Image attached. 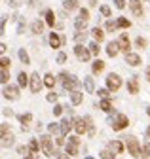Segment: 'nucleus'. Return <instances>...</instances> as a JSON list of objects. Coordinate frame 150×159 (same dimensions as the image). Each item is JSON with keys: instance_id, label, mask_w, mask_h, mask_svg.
Segmentation results:
<instances>
[{"instance_id": "nucleus-1", "label": "nucleus", "mask_w": 150, "mask_h": 159, "mask_svg": "<svg viewBox=\"0 0 150 159\" xmlns=\"http://www.w3.org/2000/svg\"><path fill=\"white\" fill-rule=\"evenodd\" d=\"M89 129H93V123H91L89 116L74 119V131H76V134H86V133H89Z\"/></svg>"}, {"instance_id": "nucleus-2", "label": "nucleus", "mask_w": 150, "mask_h": 159, "mask_svg": "<svg viewBox=\"0 0 150 159\" xmlns=\"http://www.w3.org/2000/svg\"><path fill=\"white\" fill-rule=\"evenodd\" d=\"M125 148H127V152H129L131 157H141L143 155V148L139 146L135 136H127L125 138Z\"/></svg>"}, {"instance_id": "nucleus-3", "label": "nucleus", "mask_w": 150, "mask_h": 159, "mask_svg": "<svg viewBox=\"0 0 150 159\" xmlns=\"http://www.w3.org/2000/svg\"><path fill=\"white\" fill-rule=\"evenodd\" d=\"M108 123L112 125V129H114V131H122V129H125L129 125V119H127L125 114H118L116 117H110Z\"/></svg>"}, {"instance_id": "nucleus-4", "label": "nucleus", "mask_w": 150, "mask_h": 159, "mask_svg": "<svg viewBox=\"0 0 150 159\" xmlns=\"http://www.w3.org/2000/svg\"><path fill=\"white\" fill-rule=\"evenodd\" d=\"M87 21H89V10L82 8V10H80V15L74 19V27H76V30H78V32H80V30H86Z\"/></svg>"}, {"instance_id": "nucleus-5", "label": "nucleus", "mask_w": 150, "mask_h": 159, "mask_svg": "<svg viewBox=\"0 0 150 159\" xmlns=\"http://www.w3.org/2000/svg\"><path fill=\"white\" fill-rule=\"evenodd\" d=\"M120 87H122V78H120L118 74H114V72L108 74V76H106V89H110L112 93H114V91H118Z\"/></svg>"}, {"instance_id": "nucleus-6", "label": "nucleus", "mask_w": 150, "mask_h": 159, "mask_svg": "<svg viewBox=\"0 0 150 159\" xmlns=\"http://www.w3.org/2000/svg\"><path fill=\"white\" fill-rule=\"evenodd\" d=\"M63 89L68 91V93L80 91V80H78V78H74V76H68L67 80H63Z\"/></svg>"}, {"instance_id": "nucleus-7", "label": "nucleus", "mask_w": 150, "mask_h": 159, "mask_svg": "<svg viewBox=\"0 0 150 159\" xmlns=\"http://www.w3.org/2000/svg\"><path fill=\"white\" fill-rule=\"evenodd\" d=\"M78 144H80V138L78 136H68V142L65 144V153L76 155L78 153Z\"/></svg>"}, {"instance_id": "nucleus-8", "label": "nucleus", "mask_w": 150, "mask_h": 159, "mask_svg": "<svg viewBox=\"0 0 150 159\" xmlns=\"http://www.w3.org/2000/svg\"><path fill=\"white\" fill-rule=\"evenodd\" d=\"M40 144H42V150L48 157L53 155V144H51V136L49 134H42L40 136Z\"/></svg>"}, {"instance_id": "nucleus-9", "label": "nucleus", "mask_w": 150, "mask_h": 159, "mask_svg": "<svg viewBox=\"0 0 150 159\" xmlns=\"http://www.w3.org/2000/svg\"><path fill=\"white\" fill-rule=\"evenodd\" d=\"M74 55H76V57L80 59L82 63H86V61H89L91 51H89V49H86L82 44H76V46H74Z\"/></svg>"}, {"instance_id": "nucleus-10", "label": "nucleus", "mask_w": 150, "mask_h": 159, "mask_svg": "<svg viewBox=\"0 0 150 159\" xmlns=\"http://www.w3.org/2000/svg\"><path fill=\"white\" fill-rule=\"evenodd\" d=\"M42 85H44V82H42V78L38 76V72L30 74V91H32V93H40Z\"/></svg>"}, {"instance_id": "nucleus-11", "label": "nucleus", "mask_w": 150, "mask_h": 159, "mask_svg": "<svg viewBox=\"0 0 150 159\" xmlns=\"http://www.w3.org/2000/svg\"><path fill=\"white\" fill-rule=\"evenodd\" d=\"M2 93H4V97L8 98V101H15V98H19V87H17V85H6Z\"/></svg>"}, {"instance_id": "nucleus-12", "label": "nucleus", "mask_w": 150, "mask_h": 159, "mask_svg": "<svg viewBox=\"0 0 150 159\" xmlns=\"http://www.w3.org/2000/svg\"><path fill=\"white\" fill-rule=\"evenodd\" d=\"M116 42H118V46H120V51H125V53H129L131 42H129V36H127L125 32H122V34H120V38L116 40Z\"/></svg>"}, {"instance_id": "nucleus-13", "label": "nucleus", "mask_w": 150, "mask_h": 159, "mask_svg": "<svg viewBox=\"0 0 150 159\" xmlns=\"http://www.w3.org/2000/svg\"><path fill=\"white\" fill-rule=\"evenodd\" d=\"M125 63L129 65V66H139L143 61H141V55H137V53H125Z\"/></svg>"}, {"instance_id": "nucleus-14", "label": "nucleus", "mask_w": 150, "mask_h": 159, "mask_svg": "<svg viewBox=\"0 0 150 159\" xmlns=\"http://www.w3.org/2000/svg\"><path fill=\"white\" fill-rule=\"evenodd\" d=\"M129 8L133 11L135 17H143V6H141V0H129Z\"/></svg>"}, {"instance_id": "nucleus-15", "label": "nucleus", "mask_w": 150, "mask_h": 159, "mask_svg": "<svg viewBox=\"0 0 150 159\" xmlns=\"http://www.w3.org/2000/svg\"><path fill=\"white\" fill-rule=\"evenodd\" d=\"M61 44H63V38L57 32H49V46L53 49H57V48H61Z\"/></svg>"}, {"instance_id": "nucleus-16", "label": "nucleus", "mask_w": 150, "mask_h": 159, "mask_svg": "<svg viewBox=\"0 0 150 159\" xmlns=\"http://www.w3.org/2000/svg\"><path fill=\"white\" fill-rule=\"evenodd\" d=\"M127 91H129L131 95H137V93H139V80H137V76L131 78L129 82H127Z\"/></svg>"}, {"instance_id": "nucleus-17", "label": "nucleus", "mask_w": 150, "mask_h": 159, "mask_svg": "<svg viewBox=\"0 0 150 159\" xmlns=\"http://www.w3.org/2000/svg\"><path fill=\"white\" fill-rule=\"evenodd\" d=\"M59 127H61L59 136H67V134H68V131H70V127H72V123H70L68 119L65 117V119H61V121H59Z\"/></svg>"}, {"instance_id": "nucleus-18", "label": "nucleus", "mask_w": 150, "mask_h": 159, "mask_svg": "<svg viewBox=\"0 0 150 159\" xmlns=\"http://www.w3.org/2000/svg\"><path fill=\"white\" fill-rule=\"evenodd\" d=\"M91 36H93L95 42H103V40H105V32H103L101 27H93L91 29Z\"/></svg>"}, {"instance_id": "nucleus-19", "label": "nucleus", "mask_w": 150, "mask_h": 159, "mask_svg": "<svg viewBox=\"0 0 150 159\" xmlns=\"http://www.w3.org/2000/svg\"><path fill=\"white\" fill-rule=\"evenodd\" d=\"M118 51H120L118 42H108V46H106V53H108V57H116Z\"/></svg>"}, {"instance_id": "nucleus-20", "label": "nucleus", "mask_w": 150, "mask_h": 159, "mask_svg": "<svg viewBox=\"0 0 150 159\" xmlns=\"http://www.w3.org/2000/svg\"><path fill=\"white\" fill-rule=\"evenodd\" d=\"M17 84H19V87H25L27 84H30V76H27L23 70L17 74Z\"/></svg>"}, {"instance_id": "nucleus-21", "label": "nucleus", "mask_w": 150, "mask_h": 159, "mask_svg": "<svg viewBox=\"0 0 150 159\" xmlns=\"http://www.w3.org/2000/svg\"><path fill=\"white\" fill-rule=\"evenodd\" d=\"M13 146V134L12 133H2V148Z\"/></svg>"}, {"instance_id": "nucleus-22", "label": "nucleus", "mask_w": 150, "mask_h": 159, "mask_svg": "<svg viewBox=\"0 0 150 159\" xmlns=\"http://www.w3.org/2000/svg\"><path fill=\"white\" fill-rule=\"evenodd\" d=\"M108 148H110V152H114V153H124V144L120 140H112L108 144Z\"/></svg>"}, {"instance_id": "nucleus-23", "label": "nucleus", "mask_w": 150, "mask_h": 159, "mask_svg": "<svg viewBox=\"0 0 150 159\" xmlns=\"http://www.w3.org/2000/svg\"><path fill=\"white\" fill-rule=\"evenodd\" d=\"M84 87H86L87 93H93V91H95V82H93L91 76H86V78H84Z\"/></svg>"}, {"instance_id": "nucleus-24", "label": "nucleus", "mask_w": 150, "mask_h": 159, "mask_svg": "<svg viewBox=\"0 0 150 159\" xmlns=\"http://www.w3.org/2000/svg\"><path fill=\"white\" fill-rule=\"evenodd\" d=\"M70 101H72L74 106H78V104L84 101V93H82V91H74V93H70Z\"/></svg>"}, {"instance_id": "nucleus-25", "label": "nucleus", "mask_w": 150, "mask_h": 159, "mask_svg": "<svg viewBox=\"0 0 150 159\" xmlns=\"http://www.w3.org/2000/svg\"><path fill=\"white\" fill-rule=\"evenodd\" d=\"M91 70H93V74H99V72H103V70H105V63L101 61V59H97V61H93V65H91Z\"/></svg>"}, {"instance_id": "nucleus-26", "label": "nucleus", "mask_w": 150, "mask_h": 159, "mask_svg": "<svg viewBox=\"0 0 150 159\" xmlns=\"http://www.w3.org/2000/svg\"><path fill=\"white\" fill-rule=\"evenodd\" d=\"M44 17H46V25L53 29V25H55V13H53V10H48Z\"/></svg>"}, {"instance_id": "nucleus-27", "label": "nucleus", "mask_w": 150, "mask_h": 159, "mask_svg": "<svg viewBox=\"0 0 150 159\" xmlns=\"http://www.w3.org/2000/svg\"><path fill=\"white\" fill-rule=\"evenodd\" d=\"M42 30H44V23H42V21H34V23L30 25V32H32V34H40Z\"/></svg>"}, {"instance_id": "nucleus-28", "label": "nucleus", "mask_w": 150, "mask_h": 159, "mask_svg": "<svg viewBox=\"0 0 150 159\" xmlns=\"http://www.w3.org/2000/svg\"><path fill=\"white\" fill-rule=\"evenodd\" d=\"M44 85L48 89H53V85H55V76L53 74H46L44 76Z\"/></svg>"}, {"instance_id": "nucleus-29", "label": "nucleus", "mask_w": 150, "mask_h": 159, "mask_svg": "<svg viewBox=\"0 0 150 159\" xmlns=\"http://www.w3.org/2000/svg\"><path fill=\"white\" fill-rule=\"evenodd\" d=\"M63 8L68 10V11L76 10V8H78V0H65V2H63Z\"/></svg>"}, {"instance_id": "nucleus-30", "label": "nucleus", "mask_w": 150, "mask_h": 159, "mask_svg": "<svg viewBox=\"0 0 150 159\" xmlns=\"http://www.w3.org/2000/svg\"><path fill=\"white\" fill-rule=\"evenodd\" d=\"M99 108H101L103 112H110V110H112V101H110V98H105V101L99 102Z\"/></svg>"}, {"instance_id": "nucleus-31", "label": "nucleus", "mask_w": 150, "mask_h": 159, "mask_svg": "<svg viewBox=\"0 0 150 159\" xmlns=\"http://www.w3.org/2000/svg\"><path fill=\"white\" fill-rule=\"evenodd\" d=\"M17 55H19V59H21V63H23V65H30V59H29L27 49H19V51H17Z\"/></svg>"}, {"instance_id": "nucleus-32", "label": "nucleus", "mask_w": 150, "mask_h": 159, "mask_svg": "<svg viewBox=\"0 0 150 159\" xmlns=\"http://www.w3.org/2000/svg\"><path fill=\"white\" fill-rule=\"evenodd\" d=\"M29 148H30V153H38V150L42 148V144H38V140H36V138H32L30 144H29Z\"/></svg>"}, {"instance_id": "nucleus-33", "label": "nucleus", "mask_w": 150, "mask_h": 159, "mask_svg": "<svg viewBox=\"0 0 150 159\" xmlns=\"http://www.w3.org/2000/svg\"><path fill=\"white\" fill-rule=\"evenodd\" d=\"M116 23H118L120 29H129V27H131L129 19H125V17H118V21H116Z\"/></svg>"}, {"instance_id": "nucleus-34", "label": "nucleus", "mask_w": 150, "mask_h": 159, "mask_svg": "<svg viewBox=\"0 0 150 159\" xmlns=\"http://www.w3.org/2000/svg\"><path fill=\"white\" fill-rule=\"evenodd\" d=\"M105 29H106L108 32H114V30L118 29V23H116V21H112V19H108L106 25H105Z\"/></svg>"}, {"instance_id": "nucleus-35", "label": "nucleus", "mask_w": 150, "mask_h": 159, "mask_svg": "<svg viewBox=\"0 0 150 159\" xmlns=\"http://www.w3.org/2000/svg\"><path fill=\"white\" fill-rule=\"evenodd\" d=\"M86 36H87V32H86V30L76 32V34H74V40H76V44H82L84 40H86Z\"/></svg>"}, {"instance_id": "nucleus-36", "label": "nucleus", "mask_w": 150, "mask_h": 159, "mask_svg": "<svg viewBox=\"0 0 150 159\" xmlns=\"http://www.w3.org/2000/svg\"><path fill=\"white\" fill-rule=\"evenodd\" d=\"M19 121H21V125L30 123V121H32V114H21V116H19Z\"/></svg>"}, {"instance_id": "nucleus-37", "label": "nucleus", "mask_w": 150, "mask_h": 159, "mask_svg": "<svg viewBox=\"0 0 150 159\" xmlns=\"http://www.w3.org/2000/svg\"><path fill=\"white\" fill-rule=\"evenodd\" d=\"M17 153H21L23 157H27V155H30V148L29 146H17Z\"/></svg>"}, {"instance_id": "nucleus-38", "label": "nucleus", "mask_w": 150, "mask_h": 159, "mask_svg": "<svg viewBox=\"0 0 150 159\" xmlns=\"http://www.w3.org/2000/svg\"><path fill=\"white\" fill-rule=\"evenodd\" d=\"M87 48H89L91 55H99V49H101V48H99V44H97V42H91V44H89Z\"/></svg>"}, {"instance_id": "nucleus-39", "label": "nucleus", "mask_w": 150, "mask_h": 159, "mask_svg": "<svg viewBox=\"0 0 150 159\" xmlns=\"http://www.w3.org/2000/svg\"><path fill=\"white\" fill-rule=\"evenodd\" d=\"M0 66H2L4 70H8V68H10V57L2 55V59H0Z\"/></svg>"}, {"instance_id": "nucleus-40", "label": "nucleus", "mask_w": 150, "mask_h": 159, "mask_svg": "<svg viewBox=\"0 0 150 159\" xmlns=\"http://www.w3.org/2000/svg\"><path fill=\"white\" fill-rule=\"evenodd\" d=\"M8 80H10V72L2 68V72H0V82H2V84L6 85V84H8Z\"/></svg>"}, {"instance_id": "nucleus-41", "label": "nucleus", "mask_w": 150, "mask_h": 159, "mask_svg": "<svg viewBox=\"0 0 150 159\" xmlns=\"http://www.w3.org/2000/svg\"><path fill=\"white\" fill-rule=\"evenodd\" d=\"M99 11H101V15H103V17H110V8H108L106 4H103V6L99 8Z\"/></svg>"}, {"instance_id": "nucleus-42", "label": "nucleus", "mask_w": 150, "mask_h": 159, "mask_svg": "<svg viewBox=\"0 0 150 159\" xmlns=\"http://www.w3.org/2000/svg\"><path fill=\"white\" fill-rule=\"evenodd\" d=\"M110 89H99V97L103 98V101H105V98H110Z\"/></svg>"}, {"instance_id": "nucleus-43", "label": "nucleus", "mask_w": 150, "mask_h": 159, "mask_svg": "<svg viewBox=\"0 0 150 159\" xmlns=\"http://www.w3.org/2000/svg\"><path fill=\"white\" fill-rule=\"evenodd\" d=\"M143 157L144 159H150V142L143 146Z\"/></svg>"}, {"instance_id": "nucleus-44", "label": "nucleus", "mask_w": 150, "mask_h": 159, "mask_svg": "<svg viewBox=\"0 0 150 159\" xmlns=\"http://www.w3.org/2000/svg\"><path fill=\"white\" fill-rule=\"evenodd\" d=\"M48 131H49V133H61V127H59V123H51V125L48 127Z\"/></svg>"}, {"instance_id": "nucleus-45", "label": "nucleus", "mask_w": 150, "mask_h": 159, "mask_svg": "<svg viewBox=\"0 0 150 159\" xmlns=\"http://www.w3.org/2000/svg\"><path fill=\"white\" fill-rule=\"evenodd\" d=\"M101 159H114V155H112L110 150H105V152H101Z\"/></svg>"}, {"instance_id": "nucleus-46", "label": "nucleus", "mask_w": 150, "mask_h": 159, "mask_svg": "<svg viewBox=\"0 0 150 159\" xmlns=\"http://www.w3.org/2000/svg\"><path fill=\"white\" fill-rule=\"evenodd\" d=\"M63 114V106L61 104H55L53 106V116H61Z\"/></svg>"}, {"instance_id": "nucleus-47", "label": "nucleus", "mask_w": 150, "mask_h": 159, "mask_svg": "<svg viewBox=\"0 0 150 159\" xmlns=\"http://www.w3.org/2000/svg\"><path fill=\"white\" fill-rule=\"evenodd\" d=\"M57 63H59V65H63V63H67V53H63V51H61V53L57 55Z\"/></svg>"}, {"instance_id": "nucleus-48", "label": "nucleus", "mask_w": 150, "mask_h": 159, "mask_svg": "<svg viewBox=\"0 0 150 159\" xmlns=\"http://www.w3.org/2000/svg\"><path fill=\"white\" fill-rule=\"evenodd\" d=\"M135 44H137V46H139V48H144V46H146V40H144V38H143V36H139V38H137V40H135Z\"/></svg>"}, {"instance_id": "nucleus-49", "label": "nucleus", "mask_w": 150, "mask_h": 159, "mask_svg": "<svg viewBox=\"0 0 150 159\" xmlns=\"http://www.w3.org/2000/svg\"><path fill=\"white\" fill-rule=\"evenodd\" d=\"M114 4H116L118 10H124L125 8V0H114Z\"/></svg>"}, {"instance_id": "nucleus-50", "label": "nucleus", "mask_w": 150, "mask_h": 159, "mask_svg": "<svg viewBox=\"0 0 150 159\" xmlns=\"http://www.w3.org/2000/svg\"><path fill=\"white\" fill-rule=\"evenodd\" d=\"M48 101L49 102H55V101H57V93H49L48 95Z\"/></svg>"}, {"instance_id": "nucleus-51", "label": "nucleus", "mask_w": 150, "mask_h": 159, "mask_svg": "<svg viewBox=\"0 0 150 159\" xmlns=\"http://www.w3.org/2000/svg\"><path fill=\"white\" fill-rule=\"evenodd\" d=\"M6 19H8V15H2V25H0V30H6Z\"/></svg>"}, {"instance_id": "nucleus-52", "label": "nucleus", "mask_w": 150, "mask_h": 159, "mask_svg": "<svg viewBox=\"0 0 150 159\" xmlns=\"http://www.w3.org/2000/svg\"><path fill=\"white\" fill-rule=\"evenodd\" d=\"M10 6L12 8H17V6H19V0H10Z\"/></svg>"}, {"instance_id": "nucleus-53", "label": "nucleus", "mask_w": 150, "mask_h": 159, "mask_svg": "<svg viewBox=\"0 0 150 159\" xmlns=\"http://www.w3.org/2000/svg\"><path fill=\"white\" fill-rule=\"evenodd\" d=\"M4 116H8V117H12V116H13V110H10V108H6V110H4Z\"/></svg>"}, {"instance_id": "nucleus-54", "label": "nucleus", "mask_w": 150, "mask_h": 159, "mask_svg": "<svg viewBox=\"0 0 150 159\" xmlns=\"http://www.w3.org/2000/svg\"><path fill=\"white\" fill-rule=\"evenodd\" d=\"M25 159H38V153H30V155H27Z\"/></svg>"}, {"instance_id": "nucleus-55", "label": "nucleus", "mask_w": 150, "mask_h": 159, "mask_svg": "<svg viewBox=\"0 0 150 159\" xmlns=\"http://www.w3.org/2000/svg\"><path fill=\"white\" fill-rule=\"evenodd\" d=\"M57 159H68V153H59Z\"/></svg>"}, {"instance_id": "nucleus-56", "label": "nucleus", "mask_w": 150, "mask_h": 159, "mask_svg": "<svg viewBox=\"0 0 150 159\" xmlns=\"http://www.w3.org/2000/svg\"><path fill=\"white\" fill-rule=\"evenodd\" d=\"M146 80H148V82H150V66L146 68Z\"/></svg>"}, {"instance_id": "nucleus-57", "label": "nucleus", "mask_w": 150, "mask_h": 159, "mask_svg": "<svg viewBox=\"0 0 150 159\" xmlns=\"http://www.w3.org/2000/svg\"><path fill=\"white\" fill-rule=\"evenodd\" d=\"M146 138L150 140V125H148V129H146Z\"/></svg>"}, {"instance_id": "nucleus-58", "label": "nucleus", "mask_w": 150, "mask_h": 159, "mask_svg": "<svg viewBox=\"0 0 150 159\" xmlns=\"http://www.w3.org/2000/svg\"><path fill=\"white\" fill-rule=\"evenodd\" d=\"M146 114H148V116H150V106H148V108H146Z\"/></svg>"}, {"instance_id": "nucleus-59", "label": "nucleus", "mask_w": 150, "mask_h": 159, "mask_svg": "<svg viewBox=\"0 0 150 159\" xmlns=\"http://www.w3.org/2000/svg\"><path fill=\"white\" fill-rule=\"evenodd\" d=\"M86 159H93V157H86Z\"/></svg>"}]
</instances>
